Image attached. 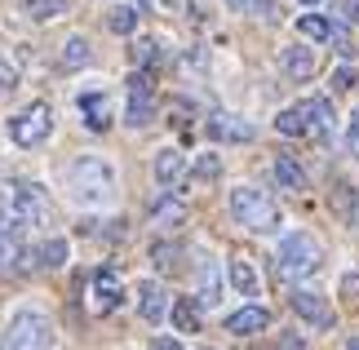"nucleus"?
Segmentation results:
<instances>
[{
  "label": "nucleus",
  "mask_w": 359,
  "mask_h": 350,
  "mask_svg": "<svg viewBox=\"0 0 359 350\" xmlns=\"http://www.w3.org/2000/svg\"><path fill=\"white\" fill-rule=\"evenodd\" d=\"M67 195L85 208H102L116 200V173L111 164H102L98 156H80L67 164Z\"/></svg>",
  "instance_id": "1"
},
{
  "label": "nucleus",
  "mask_w": 359,
  "mask_h": 350,
  "mask_svg": "<svg viewBox=\"0 0 359 350\" xmlns=\"http://www.w3.org/2000/svg\"><path fill=\"white\" fill-rule=\"evenodd\" d=\"M320 266H324V248L306 231L284 235L280 248H275V275H280L284 284H302V279H311Z\"/></svg>",
  "instance_id": "2"
},
{
  "label": "nucleus",
  "mask_w": 359,
  "mask_h": 350,
  "mask_svg": "<svg viewBox=\"0 0 359 350\" xmlns=\"http://www.w3.org/2000/svg\"><path fill=\"white\" fill-rule=\"evenodd\" d=\"M231 217L240 227L266 235V231H280V204L271 200L262 187H236L231 191Z\"/></svg>",
  "instance_id": "3"
},
{
  "label": "nucleus",
  "mask_w": 359,
  "mask_h": 350,
  "mask_svg": "<svg viewBox=\"0 0 359 350\" xmlns=\"http://www.w3.org/2000/svg\"><path fill=\"white\" fill-rule=\"evenodd\" d=\"M9 217H13V227H22V231H40V227H49V222H53V204H49L45 187H40V182H13Z\"/></svg>",
  "instance_id": "4"
},
{
  "label": "nucleus",
  "mask_w": 359,
  "mask_h": 350,
  "mask_svg": "<svg viewBox=\"0 0 359 350\" xmlns=\"http://www.w3.org/2000/svg\"><path fill=\"white\" fill-rule=\"evenodd\" d=\"M53 342V328H49V319L40 315V311H18L13 315V324L5 332V346L0 350H49Z\"/></svg>",
  "instance_id": "5"
},
{
  "label": "nucleus",
  "mask_w": 359,
  "mask_h": 350,
  "mask_svg": "<svg viewBox=\"0 0 359 350\" xmlns=\"http://www.w3.org/2000/svg\"><path fill=\"white\" fill-rule=\"evenodd\" d=\"M49 133H53V111H49V102H32L27 111H18V116L9 120L13 147H40Z\"/></svg>",
  "instance_id": "6"
},
{
  "label": "nucleus",
  "mask_w": 359,
  "mask_h": 350,
  "mask_svg": "<svg viewBox=\"0 0 359 350\" xmlns=\"http://www.w3.org/2000/svg\"><path fill=\"white\" fill-rule=\"evenodd\" d=\"M151 116H156V85H151V72L142 67V72H133V76H129L124 124H129V129H142V124H151Z\"/></svg>",
  "instance_id": "7"
},
{
  "label": "nucleus",
  "mask_w": 359,
  "mask_h": 350,
  "mask_svg": "<svg viewBox=\"0 0 359 350\" xmlns=\"http://www.w3.org/2000/svg\"><path fill=\"white\" fill-rule=\"evenodd\" d=\"M293 311L306 319L311 328H333L337 324V315H333V306H328L324 292H311V288H297L293 292Z\"/></svg>",
  "instance_id": "8"
},
{
  "label": "nucleus",
  "mask_w": 359,
  "mask_h": 350,
  "mask_svg": "<svg viewBox=\"0 0 359 350\" xmlns=\"http://www.w3.org/2000/svg\"><path fill=\"white\" fill-rule=\"evenodd\" d=\"M120 302H124V288H120L116 271H98L93 275V288H89V311L93 315H111Z\"/></svg>",
  "instance_id": "9"
},
{
  "label": "nucleus",
  "mask_w": 359,
  "mask_h": 350,
  "mask_svg": "<svg viewBox=\"0 0 359 350\" xmlns=\"http://www.w3.org/2000/svg\"><path fill=\"white\" fill-rule=\"evenodd\" d=\"M137 315H142L147 324H160V319L169 315V292H164V284H156V279H142V284H137Z\"/></svg>",
  "instance_id": "10"
},
{
  "label": "nucleus",
  "mask_w": 359,
  "mask_h": 350,
  "mask_svg": "<svg viewBox=\"0 0 359 350\" xmlns=\"http://www.w3.org/2000/svg\"><path fill=\"white\" fill-rule=\"evenodd\" d=\"M280 72L293 80V85L311 80V76H315V49H311V45H288V49L280 53Z\"/></svg>",
  "instance_id": "11"
},
{
  "label": "nucleus",
  "mask_w": 359,
  "mask_h": 350,
  "mask_svg": "<svg viewBox=\"0 0 359 350\" xmlns=\"http://www.w3.org/2000/svg\"><path fill=\"white\" fill-rule=\"evenodd\" d=\"M209 137H213V142H253V124L240 120V116L217 111V116H209Z\"/></svg>",
  "instance_id": "12"
},
{
  "label": "nucleus",
  "mask_w": 359,
  "mask_h": 350,
  "mask_svg": "<svg viewBox=\"0 0 359 350\" xmlns=\"http://www.w3.org/2000/svg\"><path fill=\"white\" fill-rule=\"evenodd\" d=\"M302 111H306V133H315L320 142H328V137H333V124H337L333 102H328V97H306Z\"/></svg>",
  "instance_id": "13"
},
{
  "label": "nucleus",
  "mask_w": 359,
  "mask_h": 350,
  "mask_svg": "<svg viewBox=\"0 0 359 350\" xmlns=\"http://www.w3.org/2000/svg\"><path fill=\"white\" fill-rule=\"evenodd\" d=\"M271 328V311L266 306H240L236 315H226V332H236V337H253V332Z\"/></svg>",
  "instance_id": "14"
},
{
  "label": "nucleus",
  "mask_w": 359,
  "mask_h": 350,
  "mask_svg": "<svg viewBox=\"0 0 359 350\" xmlns=\"http://www.w3.org/2000/svg\"><path fill=\"white\" fill-rule=\"evenodd\" d=\"M182 177H187V156L177 147H164L156 156V182L160 187H177Z\"/></svg>",
  "instance_id": "15"
},
{
  "label": "nucleus",
  "mask_w": 359,
  "mask_h": 350,
  "mask_svg": "<svg viewBox=\"0 0 359 350\" xmlns=\"http://www.w3.org/2000/svg\"><path fill=\"white\" fill-rule=\"evenodd\" d=\"M200 306H217L222 302V271H217V257H200Z\"/></svg>",
  "instance_id": "16"
},
{
  "label": "nucleus",
  "mask_w": 359,
  "mask_h": 350,
  "mask_svg": "<svg viewBox=\"0 0 359 350\" xmlns=\"http://www.w3.org/2000/svg\"><path fill=\"white\" fill-rule=\"evenodd\" d=\"M32 253V271H58V266H67V240H45V244H36V248H27Z\"/></svg>",
  "instance_id": "17"
},
{
  "label": "nucleus",
  "mask_w": 359,
  "mask_h": 350,
  "mask_svg": "<svg viewBox=\"0 0 359 350\" xmlns=\"http://www.w3.org/2000/svg\"><path fill=\"white\" fill-rule=\"evenodd\" d=\"M80 111H85V124L93 133H102L111 124V97L107 93H80Z\"/></svg>",
  "instance_id": "18"
},
{
  "label": "nucleus",
  "mask_w": 359,
  "mask_h": 350,
  "mask_svg": "<svg viewBox=\"0 0 359 350\" xmlns=\"http://www.w3.org/2000/svg\"><path fill=\"white\" fill-rule=\"evenodd\" d=\"M226 275H231V288L244 292V297H257V292H262V279H257V271H253V266H248L244 257L231 262V266H226Z\"/></svg>",
  "instance_id": "19"
},
{
  "label": "nucleus",
  "mask_w": 359,
  "mask_h": 350,
  "mask_svg": "<svg viewBox=\"0 0 359 350\" xmlns=\"http://www.w3.org/2000/svg\"><path fill=\"white\" fill-rule=\"evenodd\" d=\"M297 32L306 36V40H320V45H333V36H337V22L320 18V13H306V18H297Z\"/></svg>",
  "instance_id": "20"
},
{
  "label": "nucleus",
  "mask_w": 359,
  "mask_h": 350,
  "mask_svg": "<svg viewBox=\"0 0 359 350\" xmlns=\"http://www.w3.org/2000/svg\"><path fill=\"white\" fill-rule=\"evenodd\" d=\"M275 182L288 187V191H306V173H302V164L293 156H280V160H275Z\"/></svg>",
  "instance_id": "21"
},
{
  "label": "nucleus",
  "mask_w": 359,
  "mask_h": 350,
  "mask_svg": "<svg viewBox=\"0 0 359 350\" xmlns=\"http://www.w3.org/2000/svg\"><path fill=\"white\" fill-rule=\"evenodd\" d=\"M173 328L177 332H200V302H191V297H182V302H173Z\"/></svg>",
  "instance_id": "22"
},
{
  "label": "nucleus",
  "mask_w": 359,
  "mask_h": 350,
  "mask_svg": "<svg viewBox=\"0 0 359 350\" xmlns=\"http://www.w3.org/2000/svg\"><path fill=\"white\" fill-rule=\"evenodd\" d=\"M27 253V248L18 244V235H13L5 222H0V271H13V266H22L18 257Z\"/></svg>",
  "instance_id": "23"
},
{
  "label": "nucleus",
  "mask_w": 359,
  "mask_h": 350,
  "mask_svg": "<svg viewBox=\"0 0 359 350\" xmlns=\"http://www.w3.org/2000/svg\"><path fill=\"white\" fill-rule=\"evenodd\" d=\"M275 129H280L284 137H302V133H306V111H302V102L284 107L280 116H275Z\"/></svg>",
  "instance_id": "24"
},
{
  "label": "nucleus",
  "mask_w": 359,
  "mask_h": 350,
  "mask_svg": "<svg viewBox=\"0 0 359 350\" xmlns=\"http://www.w3.org/2000/svg\"><path fill=\"white\" fill-rule=\"evenodd\" d=\"M89 62H93L89 40H85V36H72V40L62 45V67H72V72H76V67H89Z\"/></svg>",
  "instance_id": "25"
},
{
  "label": "nucleus",
  "mask_w": 359,
  "mask_h": 350,
  "mask_svg": "<svg viewBox=\"0 0 359 350\" xmlns=\"http://www.w3.org/2000/svg\"><path fill=\"white\" fill-rule=\"evenodd\" d=\"M151 217H156L160 227H177V222L187 217V204H182V200H173V195H164V200L151 208Z\"/></svg>",
  "instance_id": "26"
},
{
  "label": "nucleus",
  "mask_w": 359,
  "mask_h": 350,
  "mask_svg": "<svg viewBox=\"0 0 359 350\" xmlns=\"http://www.w3.org/2000/svg\"><path fill=\"white\" fill-rule=\"evenodd\" d=\"M22 9H27V18L49 22V18H58V13L67 9V0H22Z\"/></svg>",
  "instance_id": "27"
},
{
  "label": "nucleus",
  "mask_w": 359,
  "mask_h": 350,
  "mask_svg": "<svg viewBox=\"0 0 359 350\" xmlns=\"http://www.w3.org/2000/svg\"><path fill=\"white\" fill-rule=\"evenodd\" d=\"M107 27H111V32H120V36H129L133 27H137V9H129V5H116L111 13H107Z\"/></svg>",
  "instance_id": "28"
},
{
  "label": "nucleus",
  "mask_w": 359,
  "mask_h": 350,
  "mask_svg": "<svg viewBox=\"0 0 359 350\" xmlns=\"http://www.w3.org/2000/svg\"><path fill=\"white\" fill-rule=\"evenodd\" d=\"M231 9L253 13V18H275V0H226Z\"/></svg>",
  "instance_id": "29"
},
{
  "label": "nucleus",
  "mask_w": 359,
  "mask_h": 350,
  "mask_svg": "<svg viewBox=\"0 0 359 350\" xmlns=\"http://www.w3.org/2000/svg\"><path fill=\"white\" fill-rule=\"evenodd\" d=\"M217 173H222V160H217L213 151H209V156H200L196 169H191V177H196V182H209V177H217Z\"/></svg>",
  "instance_id": "30"
},
{
  "label": "nucleus",
  "mask_w": 359,
  "mask_h": 350,
  "mask_svg": "<svg viewBox=\"0 0 359 350\" xmlns=\"http://www.w3.org/2000/svg\"><path fill=\"white\" fill-rule=\"evenodd\" d=\"M151 262H156L160 271H173V266H177V248H173V244H164V240H160V244H151Z\"/></svg>",
  "instance_id": "31"
},
{
  "label": "nucleus",
  "mask_w": 359,
  "mask_h": 350,
  "mask_svg": "<svg viewBox=\"0 0 359 350\" xmlns=\"http://www.w3.org/2000/svg\"><path fill=\"white\" fill-rule=\"evenodd\" d=\"M133 58L142 62V67H151V62L160 58V45H156V40H137V45H133Z\"/></svg>",
  "instance_id": "32"
},
{
  "label": "nucleus",
  "mask_w": 359,
  "mask_h": 350,
  "mask_svg": "<svg viewBox=\"0 0 359 350\" xmlns=\"http://www.w3.org/2000/svg\"><path fill=\"white\" fill-rule=\"evenodd\" d=\"M13 89H18V72H13V62H5V58H0V97H5V93H13Z\"/></svg>",
  "instance_id": "33"
},
{
  "label": "nucleus",
  "mask_w": 359,
  "mask_h": 350,
  "mask_svg": "<svg viewBox=\"0 0 359 350\" xmlns=\"http://www.w3.org/2000/svg\"><path fill=\"white\" fill-rule=\"evenodd\" d=\"M355 85H359L355 67H337V72H333V89H355Z\"/></svg>",
  "instance_id": "34"
},
{
  "label": "nucleus",
  "mask_w": 359,
  "mask_h": 350,
  "mask_svg": "<svg viewBox=\"0 0 359 350\" xmlns=\"http://www.w3.org/2000/svg\"><path fill=\"white\" fill-rule=\"evenodd\" d=\"M337 18L341 22H359V0H337Z\"/></svg>",
  "instance_id": "35"
},
{
  "label": "nucleus",
  "mask_w": 359,
  "mask_h": 350,
  "mask_svg": "<svg viewBox=\"0 0 359 350\" xmlns=\"http://www.w3.org/2000/svg\"><path fill=\"white\" fill-rule=\"evenodd\" d=\"M346 147H351V156L359 160V111L351 116V129H346Z\"/></svg>",
  "instance_id": "36"
},
{
  "label": "nucleus",
  "mask_w": 359,
  "mask_h": 350,
  "mask_svg": "<svg viewBox=\"0 0 359 350\" xmlns=\"http://www.w3.org/2000/svg\"><path fill=\"white\" fill-rule=\"evenodd\" d=\"M151 350H182V342H177V337H156Z\"/></svg>",
  "instance_id": "37"
},
{
  "label": "nucleus",
  "mask_w": 359,
  "mask_h": 350,
  "mask_svg": "<svg viewBox=\"0 0 359 350\" xmlns=\"http://www.w3.org/2000/svg\"><path fill=\"white\" fill-rule=\"evenodd\" d=\"M284 350H302V342L297 337H284Z\"/></svg>",
  "instance_id": "38"
},
{
  "label": "nucleus",
  "mask_w": 359,
  "mask_h": 350,
  "mask_svg": "<svg viewBox=\"0 0 359 350\" xmlns=\"http://www.w3.org/2000/svg\"><path fill=\"white\" fill-rule=\"evenodd\" d=\"M346 350H359V337H351V346H346Z\"/></svg>",
  "instance_id": "39"
},
{
  "label": "nucleus",
  "mask_w": 359,
  "mask_h": 350,
  "mask_svg": "<svg viewBox=\"0 0 359 350\" xmlns=\"http://www.w3.org/2000/svg\"><path fill=\"white\" fill-rule=\"evenodd\" d=\"M302 5H320V0H302Z\"/></svg>",
  "instance_id": "40"
},
{
  "label": "nucleus",
  "mask_w": 359,
  "mask_h": 350,
  "mask_svg": "<svg viewBox=\"0 0 359 350\" xmlns=\"http://www.w3.org/2000/svg\"><path fill=\"white\" fill-rule=\"evenodd\" d=\"M0 217H5V213H0Z\"/></svg>",
  "instance_id": "41"
}]
</instances>
